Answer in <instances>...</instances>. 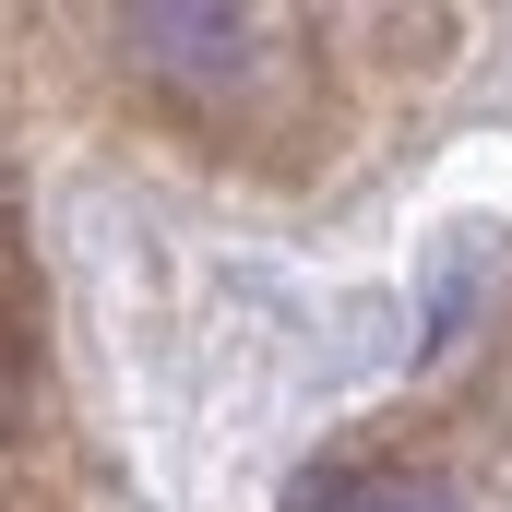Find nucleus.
Masks as SVG:
<instances>
[{"label":"nucleus","mask_w":512,"mask_h":512,"mask_svg":"<svg viewBox=\"0 0 512 512\" xmlns=\"http://www.w3.org/2000/svg\"><path fill=\"white\" fill-rule=\"evenodd\" d=\"M298 512H465V501L429 489V477H334V489H310Z\"/></svg>","instance_id":"obj_2"},{"label":"nucleus","mask_w":512,"mask_h":512,"mask_svg":"<svg viewBox=\"0 0 512 512\" xmlns=\"http://www.w3.org/2000/svg\"><path fill=\"white\" fill-rule=\"evenodd\" d=\"M120 48L155 84H179V96H239L274 60V12H239V0H143V12H120Z\"/></svg>","instance_id":"obj_1"}]
</instances>
